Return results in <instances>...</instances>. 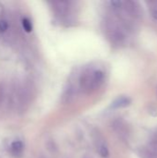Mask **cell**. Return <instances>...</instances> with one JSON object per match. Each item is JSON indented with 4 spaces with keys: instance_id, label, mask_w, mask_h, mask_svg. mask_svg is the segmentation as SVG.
<instances>
[{
    "instance_id": "6",
    "label": "cell",
    "mask_w": 157,
    "mask_h": 158,
    "mask_svg": "<svg viewBox=\"0 0 157 158\" xmlns=\"http://www.w3.org/2000/svg\"><path fill=\"white\" fill-rule=\"evenodd\" d=\"M54 6L58 13H64L67 10L68 4L66 2H56L54 3Z\"/></svg>"
},
{
    "instance_id": "1",
    "label": "cell",
    "mask_w": 157,
    "mask_h": 158,
    "mask_svg": "<svg viewBox=\"0 0 157 158\" xmlns=\"http://www.w3.org/2000/svg\"><path fill=\"white\" fill-rule=\"evenodd\" d=\"M105 79V74L102 70H94V71H88L81 75L80 83L81 88L89 93L93 90H95L101 86Z\"/></svg>"
},
{
    "instance_id": "4",
    "label": "cell",
    "mask_w": 157,
    "mask_h": 158,
    "mask_svg": "<svg viewBox=\"0 0 157 158\" xmlns=\"http://www.w3.org/2000/svg\"><path fill=\"white\" fill-rule=\"evenodd\" d=\"M24 150V144L21 141H15L10 145V152L14 156H19Z\"/></svg>"
},
{
    "instance_id": "9",
    "label": "cell",
    "mask_w": 157,
    "mask_h": 158,
    "mask_svg": "<svg viewBox=\"0 0 157 158\" xmlns=\"http://www.w3.org/2000/svg\"><path fill=\"white\" fill-rule=\"evenodd\" d=\"M8 28V24L6 20L4 19H0V33L5 32Z\"/></svg>"
},
{
    "instance_id": "5",
    "label": "cell",
    "mask_w": 157,
    "mask_h": 158,
    "mask_svg": "<svg viewBox=\"0 0 157 158\" xmlns=\"http://www.w3.org/2000/svg\"><path fill=\"white\" fill-rule=\"evenodd\" d=\"M123 7L125 8L126 12H128L130 15L131 16H137L138 15V12H139V8L138 6H136V3L135 2H130V1H128V2H124L122 4Z\"/></svg>"
},
{
    "instance_id": "7",
    "label": "cell",
    "mask_w": 157,
    "mask_h": 158,
    "mask_svg": "<svg viewBox=\"0 0 157 158\" xmlns=\"http://www.w3.org/2000/svg\"><path fill=\"white\" fill-rule=\"evenodd\" d=\"M22 27H23V29H24L26 31L30 32V31H31V30H32V23H31V21L29 19L24 18V19H22Z\"/></svg>"
},
{
    "instance_id": "11",
    "label": "cell",
    "mask_w": 157,
    "mask_h": 158,
    "mask_svg": "<svg viewBox=\"0 0 157 158\" xmlns=\"http://www.w3.org/2000/svg\"><path fill=\"white\" fill-rule=\"evenodd\" d=\"M83 158H92V157H91V156H84Z\"/></svg>"
},
{
    "instance_id": "10",
    "label": "cell",
    "mask_w": 157,
    "mask_h": 158,
    "mask_svg": "<svg viewBox=\"0 0 157 158\" xmlns=\"http://www.w3.org/2000/svg\"><path fill=\"white\" fill-rule=\"evenodd\" d=\"M151 13H152V16L155 19L157 20V2H155L154 5L152 6V8H151Z\"/></svg>"
},
{
    "instance_id": "8",
    "label": "cell",
    "mask_w": 157,
    "mask_h": 158,
    "mask_svg": "<svg viewBox=\"0 0 157 158\" xmlns=\"http://www.w3.org/2000/svg\"><path fill=\"white\" fill-rule=\"evenodd\" d=\"M141 156L143 158H155V155L150 149H144L141 152Z\"/></svg>"
},
{
    "instance_id": "2",
    "label": "cell",
    "mask_w": 157,
    "mask_h": 158,
    "mask_svg": "<svg viewBox=\"0 0 157 158\" xmlns=\"http://www.w3.org/2000/svg\"><path fill=\"white\" fill-rule=\"evenodd\" d=\"M94 143H95L96 150L98 151L99 155L102 157H107L109 156V151H108L107 146L105 145V143L104 139L100 135L96 134V138L94 139Z\"/></svg>"
},
{
    "instance_id": "3",
    "label": "cell",
    "mask_w": 157,
    "mask_h": 158,
    "mask_svg": "<svg viewBox=\"0 0 157 158\" xmlns=\"http://www.w3.org/2000/svg\"><path fill=\"white\" fill-rule=\"evenodd\" d=\"M131 103V100L128 96H120L117 98L113 103H112V108H122L130 106Z\"/></svg>"
}]
</instances>
